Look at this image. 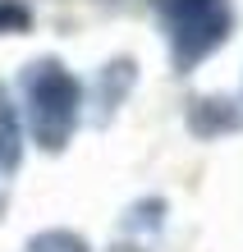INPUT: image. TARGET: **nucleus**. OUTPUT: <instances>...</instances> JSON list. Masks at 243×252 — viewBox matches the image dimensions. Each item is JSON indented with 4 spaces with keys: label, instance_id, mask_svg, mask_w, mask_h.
<instances>
[{
    "label": "nucleus",
    "instance_id": "nucleus-1",
    "mask_svg": "<svg viewBox=\"0 0 243 252\" xmlns=\"http://www.w3.org/2000/svg\"><path fill=\"white\" fill-rule=\"evenodd\" d=\"M14 106L41 152H65L73 128L83 120V83L73 78V69L55 55H37L33 64L19 69L14 78Z\"/></svg>",
    "mask_w": 243,
    "mask_h": 252
},
{
    "label": "nucleus",
    "instance_id": "nucleus-8",
    "mask_svg": "<svg viewBox=\"0 0 243 252\" xmlns=\"http://www.w3.org/2000/svg\"><path fill=\"white\" fill-rule=\"evenodd\" d=\"M239 106H243V92H239Z\"/></svg>",
    "mask_w": 243,
    "mask_h": 252
},
{
    "label": "nucleus",
    "instance_id": "nucleus-3",
    "mask_svg": "<svg viewBox=\"0 0 243 252\" xmlns=\"http://www.w3.org/2000/svg\"><path fill=\"white\" fill-rule=\"evenodd\" d=\"M133 83H138V60H129V55H115L110 64L97 69V83H92V124H110L119 106L129 101Z\"/></svg>",
    "mask_w": 243,
    "mask_h": 252
},
{
    "label": "nucleus",
    "instance_id": "nucleus-5",
    "mask_svg": "<svg viewBox=\"0 0 243 252\" xmlns=\"http://www.w3.org/2000/svg\"><path fill=\"white\" fill-rule=\"evenodd\" d=\"M19 165H23V120L14 106V92L0 83V179L19 174Z\"/></svg>",
    "mask_w": 243,
    "mask_h": 252
},
{
    "label": "nucleus",
    "instance_id": "nucleus-7",
    "mask_svg": "<svg viewBox=\"0 0 243 252\" xmlns=\"http://www.w3.org/2000/svg\"><path fill=\"white\" fill-rule=\"evenodd\" d=\"M33 28V9L23 0H0V37H19Z\"/></svg>",
    "mask_w": 243,
    "mask_h": 252
},
{
    "label": "nucleus",
    "instance_id": "nucleus-2",
    "mask_svg": "<svg viewBox=\"0 0 243 252\" xmlns=\"http://www.w3.org/2000/svg\"><path fill=\"white\" fill-rule=\"evenodd\" d=\"M156 19L174 73H193L197 64H207L234 32L230 0H156Z\"/></svg>",
    "mask_w": 243,
    "mask_h": 252
},
{
    "label": "nucleus",
    "instance_id": "nucleus-4",
    "mask_svg": "<svg viewBox=\"0 0 243 252\" xmlns=\"http://www.w3.org/2000/svg\"><path fill=\"white\" fill-rule=\"evenodd\" d=\"M243 128V106L230 96H193L188 106V133L197 142H216Z\"/></svg>",
    "mask_w": 243,
    "mask_h": 252
},
{
    "label": "nucleus",
    "instance_id": "nucleus-6",
    "mask_svg": "<svg viewBox=\"0 0 243 252\" xmlns=\"http://www.w3.org/2000/svg\"><path fill=\"white\" fill-rule=\"evenodd\" d=\"M23 252H92L73 229H41L23 243Z\"/></svg>",
    "mask_w": 243,
    "mask_h": 252
}]
</instances>
